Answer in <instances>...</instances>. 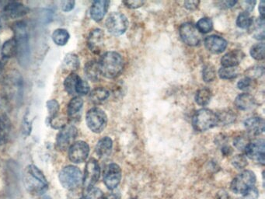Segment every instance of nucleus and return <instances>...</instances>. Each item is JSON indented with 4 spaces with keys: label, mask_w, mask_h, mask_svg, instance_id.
<instances>
[{
    "label": "nucleus",
    "mask_w": 265,
    "mask_h": 199,
    "mask_svg": "<svg viewBox=\"0 0 265 199\" xmlns=\"http://www.w3.org/2000/svg\"><path fill=\"white\" fill-rule=\"evenodd\" d=\"M23 183L27 192L33 196H42L48 188V183L44 174L34 165H29L24 170Z\"/></svg>",
    "instance_id": "obj_1"
},
{
    "label": "nucleus",
    "mask_w": 265,
    "mask_h": 199,
    "mask_svg": "<svg viewBox=\"0 0 265 199\" xmlns=\"http://www.w3.org/2000/svg\"><path fill=\"white\" fill-rule=\"evenodd\" d=\"M98 63L100 74L108 79L118 76L124 68L123 58L116 52H107L102 56Z\"/></svg>",
    "instance_id": "obj_2"
},
{
    "label": "nucleus",
    "mask_w": 265,
    "mask_h": 199,
    "mask_svg": "<svg viewBox=\"0 0 265 199\" xmlns=\"http://www.w3.org/2000/svg\"><path fill=\"white\" fill-rule=\"evenodd\" d=\"M13 32L15 34L14 39L17 46L18 60L22 66L26 65L30 58V47H29L28 35L26 24L23 22H17L13 25Z\"/></svg>",
    "instance_id": "obj_3"
},
{
    "label": "nucleus",
    "mask_w": 265,
    "mask_h": 199,
    "mask_svg": "<svg viewBox=\"0 0 265 199\" xmlns=\"http://www.w3.org/2000/svg\"><path fill=\"white\" fill-rule=\"evenodd\" d=\"M4 90L8 100L15 102L21 100L23 96V80L16 71H12L4 80Z\"/></svg>",
    "instance_id": "obj_4"
},
{
    "label": "nucleus",
    "mask_w": 265,
    "mask_h": 199,
    "mask_svg": "<svg viewBox=\"0 0 265 199\" xmlns=\"http://www.w3.org/2000/svg\"><path fill=\"white\" fill-rule=\"evenodd\" d=\"M219 124L217 114L209 109L203 108L195 112L192 118V126L198 132H205Z\"/></svg>",
    "instance_id": "obj_5"
},
{
    "label": "nucleus",
    "mask_w": 265,
    "mask_h": 199,
    "mask_svg": "<svg viewBox=\"0 0 265 199\" xmlns=\"http://www.w3.org/2000/svg\"><path fill=\"white\" fill-rule=\"evenodd\" d=\"M59 182L65 188L69 190H75L81 187L83 175L76 166H67L60 172Z\"/></svg>",
    "instance_id": "obj_6"
},
{
    "label": "nucleus",
    "mask_w": 265,
    "mask_h": 199,
    "mask_svg": "<svg viewBox=\"0 0 265 199\" xmlns=\"http://www.w3.org/2000/svg\"><path fill=\"white\" fill-rule=\"evenodd\" d=\"M256 176L251 170H244L237 175L231 183V190L236 194H244L255 187Z\"/></svg>",
    "instance_id": "obj_7"
},
{
    "label": "nucleus",
    "mask_w": 265,
    "mask_h": 199,
    "mask_svg": "<svg viewBox=\"0 0 265 199\" xmlns=\"http://www.w3.org/2000/svg\"><path fill=\"white\" fill-rule=\"evenodd\" d=\"M86 120L88 128L94 133L101 132L107 126V114L98 108L90 109L86 113Z\"/></svg>",
    "instance_id": "obj_8"
},
{
    "label": "nucleus",
    "mask_w": 265,
    "mask_h": 199,
    "mask_svg": "<svg viewBox=\"0 0 265 199\" xmlns=\"http://www.w3.org/2000/svg\"><path fill=\"white\" fill-rule=\"evenodd\" d=\"M106 28L111 34L115 36L123 34L128 28V18L121 12H111L106 20Z\"/></svg>",
    "instance_id": "obj_9"
},
{
    "label": "nucleus",
    "mask_w": 265,
    "mask_h": 199,
    "mask_svg": "<svg viewBox=\"0 0 265 199\" xmlns=\"http://www.w3.org/2000/svg\"><path fill=\"white\" fill-rule=\"evenodd\" d=\"M100 176V168L98 162L96 160H89L85 168L83 176V188L86 192L93 188V186L98 182Z\"/></svg>",
    "instance_id": "obj_10"
},
{
    "label": "nucleus",
    "mask_w": 265,
    "mask_h": 199,
    "mask_svg": "<svg viewBox=\"0 0 265 199\" xmlns=\"http://www.w3.org/2000/svg\"><path fill=\"white\" fill-rule=\"evenodd\" d=\"M77 128L72 124H66L58 132L56 138V146L60 150L65 151L74 144L77 137Z\"/></svg>",
    "instance_id": "obj_11"
},
{
    "label": "nucleus",
    "mask_w": 265,
    "mask_h": 199,
    "mask_svg": "<svg viewBox=\"0 0 265 199\" xmlns=\"http://www.w3.org/2000/svg\"><path fill=\"white\" fill-rule=\"evenodd\" d=\"M180 37L183 42L189 46H197L200 44L201 35L193 24L185 23L179 28Z\"/></svg>",
    "instance_id": "obj_12"
},
{
    "label": "nucleus",
    "mask_w": 265,
    "mask_h": 199,
    "mask_svg": "<svg viewBox=\"0 0 265 199\" xmlns=\"http://www.w3.org/2000/svg\"><path fill=\"white\" fill-rule=\"evenodd\" d=\"M90 154V146L86 142L78 141L74 142L69 150V158L74 164L85 162Z\"/></svg>",
    "instance_id": "obj_13"
},
{
    "label": "nucleus",
    "mask_w": 265,
    "mask_h": 199,
    "mask_svg": "<svg viewBox=\"0 0 265 199\" xmlns=\"http://www.w3.org/2000/svg\"><path fill=\"white\" fill-rule=\"evenodd\" d=\"M244 151L250 159L253 160L261 164H265V146L263 140L250 142Z\"/></svg>",
    "instance_id": "obj_14"
},
{
    "label": "nucleus",
    "mask_w": 265,
    "mask_h": 199,
    "mask_svg": "<svg viewBox=\"0 0 265 199\" xmlns=\"http://www.w3.org/2000/svg\"><path fill=\"white\" fill-rule=\"evenodd\" d=\"M121 180V169L116 164H111L105 168L104 182L107 188L114 190L118 187Z\"/></svg>",
    "instance_id": "obj_15"
},
{
    "label": "nucleus",
    "mask_w": 265,
    "mask_h": 199,
    "mask_svg": "<svg viewBox=\"0 0 265 199\" xmlns=\"http://www.w3.org/2000/svg\"><path fill=\"white\" fill-rule=\"evenodd\" d=\"M29 9L18 2H9L4 6L2 14L9 19H18L28 14Z\"/></svg>",
    "instance_id": "obj_16"
},
{
    "label": "nucleus",
    "mask_w": 265,
    "mask_h": 199,
    "mask_svg": "<svg viewBox=\"0 0 265 199\" xmlns=\"http://www.w3.org/2000/svg\"><path fill=\"white\" fill-rule=\"evenodd\" d=\"M104 33L101 29H94L88 36L87 44L90 51L94 54H99L104 47Z\"/></svg>",
    "instance_id": "obj_17"
},
{
    "label": "nucleus",
    "mask_w": 265,
    "mask_h": 199,
    "mask_svg": "<svg viewBox=\"0 0 265 199\" xmlns=\"http://www.w3.org/2000/svg\"><path fill=\"white\" fill-rule=\"evenodd\" d=\"M206 49L214 54H220L225 51L227 48V42L218 35H211L206 38L204 42Z\"/></svg>",
    "instance_id": "obj_18"
},
{
    "label": "nucleus",
    "mask_w": 265,
    "mask_h": 199,
    "mask_svg": "<svg viewBox=\"0 0 265 199\" xmlns=\"http://www.w3.org/2000/svg\"><path fill=\"white\" fill-rule=\"evenodd\" d=\"M109 1H105V0L93 2L90 8V16L92 19L96 22L101 21L105 16L109 8Z\"/></svg>",
    "instance_id": "obj_19"
},
{
    "label": "nucleus",
    "mask_w": 265,
    "mask_h": 199,
    "mask_svg": "<svg viewBox=\"0 0 265 199\" xmlns=\"http://www.w3.org/2000/svg\"><path fill=\"white\" fill-rule=\"evenodd\" d=\"M245 54L241 50H234L226 54L221 58L223 67H237L244 60Z\"/></svg>",
    "instance_id": "obj_20"
},
{
    "label": "nucleus",
    "mask_w": 265,
    "mask_h": 199,
    "mask_svg": "<svg viewBox=\"0 0 265 199\" xmlns=\"http://www.w3.org/2000/svg\"><path fill=\"white\" fill-rule=\"evenodd\" d=\"M244 126L248 132L253 136L262 134L265 131V122L262 118H250L244 122Z\"/></svg>",
    "instance_id": "obj_21"
},
{
    "label": "nucleus",
    "mask_w": 265,
    "mask_h": 199,
    "mask_svg": "<svg viewBox=\"0 0 265 199\" xmlns=\"http://www.w3.org/2000/svg\"><path fill=\"white\" fill-rule=\"evenodd\" d=\"M235 105L237 108L243 112L252 110L256 105L255 98L250 94H241L235 100Z\"/></svg>",
    "instance_id": "obj_22"
},
{
    "label": "nucleus",
    "mask_w": 265,
    "mask_h": 199,
    "mask_svg": "<svg viewBox=\"0 0 265 199\" xmlns=\"http://www.w3.org/2000/svg\"><path fill=\"white\" fill-rule=\"evenodd\" d=\"M83 100L79 96H75L68 105L67 113L70 120H76L80 118L81 110L83 109Z\"/></svg>",
    "instance_id": "obj_23"
},
{
    "label": "nucleus",
    "mask_w": 265,
    "mask_h": 199,
    "mask_svg": "<svg viewBox=\"0 0 265 199\" xmlns=\"http://www.w3.org/2000/svg\"><path fill=\"white\" fill-rule=\"evenodd\" d=\"M113 148V142L110 137H104L99 140L96 146V154L100 158H107L111 154Z\"/></svg>",
    "instance_id": "obj_24"
},
{
    "label": "nucleus",
    "mask_w": 265,
    "mask_h": 199,
    "mask_svg": "<svg viewBox=\"0 0 265 199\" xmlns=\"http://www.w3.org/2000/svg\"><path fill=\"white\" fill-rule=\"evenodd\" d=\"M11 132V122L7 114L0 116V146L7 142Z\"/></svg>",
    "instance_id": "obj_25"
},
{
    "label": "nucleus",
    "mask_w": 265,
    "mask_h": 199,
    "mask_svg": "<svg viewBox=\"0 0 265 199\" xmlns=\"http://www.w3.org/2000/svg\"><path fill=\"white\" fill-rule=\"evenodd\" d=\"M251 34L257 40H263L265 39V19L258 18L253 19L249 28Z\"/></svg>",
    "instance_id": "obj_26"
},
{
    "label": "nucleus",
    "mask_w": 265,
    "mask_h": 199,
    "mask_svg": "<svg viewBox=\"0 0 265 199\" xmlns=\"http://www.w3.org/2000/svg\"><path fill=\"white\" fill-rule=\"evenodd\" d=\"M85 74L88 79L92 82H97L100 80V74L99 63L96 61H90L86 63L84 68Z\"/></svg>",
    "instance_id": "obj_27"
},
{
    "label": "nucleus",
    "mask_w": 265,
    "mask_h": 199,
    "mask_svg": "<svg viewBox=\"0 0 265 199\" xmlns=\"http://www.w3.org/2000/svg\"><path fill=\"white\" fill-rule=\"evenodd\" d=\"M109 91L104 88H97L91 91L90 95V99L93 104H98L102 102H105L107 98H109Z\"/></svg>",
    "instance_id": "obj_28"
},
{
    "label": "nucleus",
    "mask_w": 265,
    "mask_h": 199,
    "mask_svg": "<svg viewBox=\"0 0 265 199\" xmlns=\"http://www.w3.org/2000/svg\"><path fill=\"white\" fill-rule=\"evenodd\" d=\"M2 54L5 58H10L17 54V46L16 40L11 38L5 42L2 46Z\"/></svg>",
    "instance_id": "obj_29"
},
{
    "label": "nucleus",
    "mask_w": 265,
    "mask_h": 199,
    "mask_svg": "<svg viewBox=\"0 0 265 199\" xmlns=\"http://www.w3.org/2000/svg\"><path fill=\"white\" fill-rule=\"evenodd\" d=\"M79 78L80 77L76 74H69L65 78V81H64V86H65L67 93L69 94L73 95V96L76 95V84H77Z\"/></svg>",
    "instance_id": "obj_30"
},
{
    "label": "nucleus",
    "mask_w": 265,
    "mask_h": 199,
    "mask_svg": "<svg viewBox=\"0 0 265 199\" xmlns=\"http://www.w3.org/2000/svg\"><path fill=\"white\" fill-rule=\"evenodd\" d=\"M69 32L65 29H57L52 34V39L57 46H63L67 44L69 42Z\"/></svg>",
    "instance_id": "obj_31"
},
{
    "label": "nucleus",
    "mask_w": 265,
    "mask_h": 199,
    "mask_svg": "<svg viewBox=\"0 0 265 199\" xmlns=\"http://www.w3.org/2000/svg\"><path fill=\"white\" fill-rule=\"evenodd\" d=\"M212 93L207 88H202L197 91L195 94V102L200 106H206L210 102Z\"/></svg>",
    "instance_id": "obj_32"
},
{
    "label": "nucleus",
    "mask_w": 265,
    "mask_h": 199,
    "mask_svg": "<svg viewBox=\"0 0 265 199\" xmlns=\"http://www.w3.org/2000/svg\"><path fill=\"white\" fill-rule=\"evenodd\" d=\"M63 65L68 71H75L79 67V60L75 54H68L64 58Z\"/></svg>",
    "instance_id": "obj_33"
},
{
    "label": "nucleus",
    "mask_w": 265,
    "mask_h": 199,
    "mask_svg": "<svg viewBox=\"0 0 265 199\" xmlns=\"http://www.w3.org/2000/svg\"><path fill=\"white\" fill-rule=\"evenodd\" d=\"M197 30L199 33L208 34L213 29V22L210 18H204L199 20L196 24Z\"/></svg>",
    "instance_id": "obj_34"
},
{
    "label": "nucleus",
    "mask_w": 265,
    "mask_h": 199,
    "mask_svg": "<svg viewBox=\"0 0 265 199\" xmlns=\"http://www.w3.org/2000/svg\"><path fill=\"white\" fill-rule=\"evenodd\" d=\"M219 75L223 80L234 79L239 75V70L237 67H222L219 70Z\"/></svg>",
    "instance_id": "obj_35"
},
{
    "label": "nucleus",
    "mask_w": 265,
    "mask_h": 199,
    "mask_svg": "<svg viewBox=\"0 0 265 199\" xmlns=\"http://www.w3.org/2000/svg\"><path fill=\"white\" fill-rule=\"evenodd\" d=\"M253 21V18H251L249 12H241L237 16V25L241 29H248L251 26Z\"/></svg>",
    "instance_id": "obj_36"
},
{
    "label": "nucleus",
    "mask_w": 265,
    "mask_h": 199,
    "mask_svg": "<svg viewBox=\"0 0 265 199\" xmlns=\"http://www.w3.org/2000/svg\"><path fill=\"white\" fill-rule=\"evenodd\" d=\"M250 53L252 58L255 60H258V61L263 60L265 58V44L262 42V43L255 44L251 47Z\"/></svg>",
    "instance_id": "obj_37"
},
{
    "label": "nucleus",
    "mask_w": 265,
    "mask_h": 199,
    "mask_svg": "<svg viewBox=\"0 0 265 199\" xmlns=\"http://www.w3.org/2000/svg\"><path fill=\"white\" fill-rule=\"evenodd\" d=\"M216 70L213 66L207 65L202 70V79L205 82H211L216 80Z\"/></svg>",
    "instance_id": "obj_38"
},
{
    "label": "nucleus",
    "mask_w": 265,
    "mask_h": 199,
    "mask_svg": "<svg viewBox=\"0 0 265 199\" xmlns=\"http://www.w3.org/2000/svg\"><path fill=\"white\" fill-rule=\"evenodd\" d=\"M89 92H90V86L88 82L79 78L76 84V94L84 96V95L88 94Z\"/></svg>",
    "instance_id": "obj_39"
},
{
    "label": "nucleus",
    "mask_w": 265,
    "mask_h": 199,
    "mask_svg": "<svg viewBox=\"0 0 265 199\" xmlns=\"http://www.w3.org/2000/svg\"><path fill=\"white\" fill-rule=\"evenodd\" d=\"M219 118V124L223 123V124H228L230 123L234 122L236 119L235 114L232 113V112H225L222 114H217Z\"/></svg>",
    "instance_id": "obj_40"
},
{
    "label": "nucleus",
    "mask_w": 265,
    "mask_h": 199,
    "mask_svg": "<svg viewBox=\"0 0 265 199\" xmlns=\"http://www.w3.org/2000/svg\"><path fill=\"white\" fill-rule=\"evenodd\" d=\"M47 108L49 113L50 118H53L58 116L59 112V104L55 100H50L47 102Z\"/></svg>",
    "instance_id": "obj_41"
},
{
    "label": "nucleus",
    "mask_w": 265,
    "mask_h": 199,
    "mask_svg": "<svg viewBox=\"0 0 265 199\" xmlns=\"http://www.w3.org/2000/svg\"><path fill=\"white\" fill-rule=\"evenodd\" d=\"M233 165L237 169H244L248 166V160L246 156L243 155H237L233 159Z\"/></svg>",
    "instance_id": "obj_42"
},
{
    "label": "nucleus",
    "mask_w": 265,
    "mask_h": 199,
    "mask_svg": "<svg viewBox=\"0 0 265 199\" xmlns=\"http://www.w3.org/2000/svg\"><path fill=\"white\" fill-rule=\"evenodd\" d=\"M263 67H254V68H251L248 70L246 77L253 80L254 79H256V78H259V77L262 76H263Z\"/></svg>",
    "instance_id": "obj_43"
},
{
    "label": "nucleus",
    "mask_w": 265,
    "mask_h": 199,
    "mask_svg": "<svg viewBox=\"0 0 265 199\" xmlns=\"http://www.w3.org/2000/svg\"><path fill=\"white\" fill-rule=\"evenodd\" d=\"M67 120L65 118L58 117V116H55L53 118H50V124L56 130H62V128L66 126Z\"/></svg>",
    "instance_id": "obj_44"
},
{
    "label": "nucleus",
    "mask_w": 265,
    "mask_h": 199,
    "mask_svg": "<svg viewBox=\"0 0 265 199\" xmlns=\"http://www.w3.org/2000/svg\"><path fill=\"white\" fill-rule=\"evenodd\" d=\"M249 138L247 136H239L236 138V140H234V145L237 147L238 150H244L245 148H246L247 146L250 144Z\"/></svg>",
    "instance_id": "obj_45"
},
{
    "label": "nucleus",
    "mask_w": 265,
    "mask_h": 199,
    "mask_svg": "<svg viewBox=\"0 0 265 199\" xmlns=\"http://www.w3.org/2000/svg\"><path fill=\"white\" fill-rule=\"evenodd\" d=\"M104 194L102 192L101 190L93 188L90 190H88L87 194H86L84 199H104Z\"/></svg>",
    "instance_id": "obj_46"
},
{
    "label": "nucleus",
    "mask_w": 265,
    "mask_h": 199,
    "mask_svg": "<svg viewBox=\"0 0 265 199\" xmlns=\"http://www.w3.org/2000/svg\"><path fill=\"white\" fill-rule=\"evenodd\" d=\"M252 84H253V80L245 77V78L241 80L238 82V84H237V88H238V89L241 90H249L250 89H251Z\"/></svg>",
    "instance_id": "obj_47"
},
{
    "label": "nucleus",
    "mask_w": 265,
    "mask_h": 199,
    "mask_svg": "<svg viewBox=\"0 0 265 199\" xmlns=\"http://www.w3.org/2000/svg\"><path fill=\"white\" fill-rule=\"evenodd\" d=\"M9 110V100L3 96H0V116H5Z\"/></svg>",
    "instance_id": "obj_48"
},
{
    "label": "nucleus",
    "mask_w": 265,
    "mask_h": 199,
    "mask_svg": "<svg viewBox=\"0 0 265 199\" xmlns=\"http://www.w3.org/2000/svg\"><path fill=\"white\" fill-rule=\"evenodd\" d=\"M258 197H259V192L258 189L254 187L248 190L246 193L243 194L241 199H258Z\"/></svg>",
    "instance_id": "obj_49"
},
{
    "label": "nucleus",
    "mask_w": 265,
    "mask_h": 199,
    "mask_svg": "<svg viewBox=\"0 0 265 199\" xmlns=\"http://www.w3.org/2000/svg\"><path fill=\"white\" fill-rule=\"evenodd\" d=\"M83 196V190L79 188L75 189V190H69L67 198L68 199H82Z\"/></svg>",
    "instance_id": "obj_50"
},
{
    "label": "nucleus",
    "mask_w": 265,
    "mask_h": 199,
    "mask_svg": "<svg viewBox=\"0 0 265 199\" xmlns=\"http://www.w3.org/2000/svg\"><path fill=\"white\" fill-rule=\"evenodd\" d=\"M144 4L143 1H139V0H128V1L124 2V4L128 8H131V9H137V8L144 5Z\"/></svg>",
    "instance_id": "obj_51"
},
{
    "label": "nucleus",
    "mask_w": 265,
    "mask_h": 199,
    "mask_svg": "<svg viewBox=\"0 0 265 199\" xmlns=\"http://www.w3.org/2000/svg\"><path fill=\"white\" fill-rule=\"evenodd\" d=\"M75 4H76L75 1H63L61 2V6H62V10L69 12L73 9Z\"/></svg>",
    "instance_id": "obj_52"
},
{
    "label": "nucleus",
    "mask_w": 265,
    "mask_h": 199,
    "mask_svg": "<svg viewBox=\"0 0 265 199\" xmlns=\"http://www.w3.org/2000/svg\"><path fill=\"white\" fill-rule=\"evenodd\" d=\"M241 4L244 7V9L246 10V12H248L253 10L256 2L255 1H243Z\"/></svg>",
    "instance_id": "obj_53"
},
{
    "label": "nucleus",
    "mask_w": 265,
    "mask_h": 199,
    "mask_svg": "<svg viewBox=\"0 0 265 199\" xmlns=\"http://www.w3.org/2000/svg\"><path fill=\"white\" fill-rule=\"evenodd\" d=\"M199 1H187L185 2V6L189 10H195L199 6Z\"/></svg>",
    "instance_id": "obj_54"
},
{
    "label": "nucleus",
    "mask_w": 265,
    "mask_h": 199,
    "mask_svg": "<svg viewBox=\"0 0 265 199\" xmlns=\"http://www.w3.org/2000/svg\"><path fill=\"white\" fill-rule=\"evenodd\" d=\"M237 4V2L235 1H224V2H221V5L224 8H231V7L234 6Z\"/></svg>",
    "instance_id": "obj_55"
},
{
    "label": "nucleus",
    "mask_w": 265,
    "mask_h": 199,
    "mask_svg": "<svg viewBox=\"0 0 265 199\" xmlns=\"http://www.w3.org/2000/svg\"><path fill=\"white\" fill-rule=\"evenodd\" d=\"M104 199H121V194L119 193H111L104 197Z\"/></svg>",
    "instance_id": "obj_56"
},
{
    "label": "nucleus",
    "mask_w": 265,
    "mask_h": 199,
    "mask_svg": "<svg viewBox=\"0 0 265 199\" xmlns=\"http://www.w3.org/2000/svg\"><path fill=\"white\" fill-rule=\"evenodd\" d=\"M259 12H260L261 18L265 19V2L263 1L259 4Z\"/></svg>",
    "instance_id": "obj_57"
},
{
    "label": "nucleus",
    "mask_w": 265,
    "mask_h": 199,
    "mask_svg": "<svg viewBox=\"0 0 265 199\" xmlns=\"http://www.w3.org/2000/svg\"><path fill=\"white\" fill-rule=\"evenodd\" d=\"M2 72H3V67H2V63L0 62V81L2 80Z\"/></svg>",
    "instance_id": "obj_58"
},
{
    "label": "nucleus",
    "mask_w": 265,
    "mask_h": 199,
    "mask_svg": "<svg viewBox=\"0 0 265 199\" xmlns=\"http://www.w3.org/2000/svg\"><path fill=\"white\" fill-rule=\"evenodd\" d=\"M0 28H1V21H0Z\"/></svg>",
    "instance_id": "obj_59"
},
{
    "label": "nucleus",
    "mask_w": 265,
    "mask_h": 199,
    "mask_svg": "<svg viewBox=\"0 0 265 199\" xmlns=\"http://www.w3.org/2000/svg\"><path fill=\"white\" fill-rule=\"evenodd\" d=\"M0 48H1V42H0Z\"/></svg>",
    "instance_id": "obj_60"
},
{
    "label": "nucleus",
    "mask_w": 265,
    "mask_h": 199,
    "mask_svg": "<svg viewBox=\"0 0 265 199\" xmlns=\"http://www.w3.org/2000/svg\"><path fill=\"white\" fill-rule=\"evenodd\" d=\"M131 199H138V198H131Z\"/></svg>",
    "instance_id": "obj_61"
}]
</instances>
